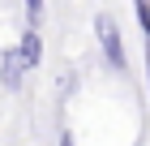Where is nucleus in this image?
<instances>
[{
    "mask_svg": "<svg viewBox=\"0 0 150 146\" xmlns=\"http://www.w3.org/2000/svg\"><path fill=\"white\" fill-rule=\"evenodd\" d=\"M94 34H99L103 60L116 69V73H125V69H129V52H125V39H120V26H116L112 13H99V17H94Z\"/></svg>",
    "mask_w": 150,
    "mask_h": 146,
    "instance_id": "obj_1",
    "label": "nucleus"
},
{
    "mask_svg": "<svg viewBox=\"0 0 150 146\" xmlns=\"http://www.w3.org/2000/svg\"><path fill=\"white\" fill-rule=\"evenodd\" d=\"M26 26H43V0H26Z\"/></svg>",
    "mask_w": 150,
    "mask_h": 146,
    "instance_id": "obj_5",
    "label": "nucleus"
},
{
    "mask_svg": "<svg viewBox=\"0 0 150 146\" xmlns=\"http://www.w3.org/2000/svg\"><path fill=\"white\" fill-rule=\"evenodd\" d=\"M60 146H77V142H73V133H60Z\"/></svg>",
    "mask_w": 150,
    "mask_h": 146,
    "instance_id": "obj_6",
    "label": "nucleus"
},
{
    "mask_svg": "<svg viewBox=\"0 0 150 146\" xmlns=\"http://www.w3.org/2000/svg\"><path fill=\"white\" fill-rule=\"evenodd\" d=\"M17 52H22L26 69H39V65H43V39H39V26H26V34H22V43H17Z\"/></svg>",
    "mask_w": 150,
    "mask_h": 146,
    "instance_id": "obj_3",
    "label": "nucleus"
},
{
    "mask_svg": "<svg viewBox=\"0 0 150 146\" xmlns=\"http://www.w3.org/2000/svg\"><path fill=\"white\" fill-rule=\"evenodd\" d=\"M133 9H137L142 39H146V82H150V0H133Z\"/></svg>",
    "mask_w": 150,
    "mask_h": 146,
    "instance_id": "obj_4",
    "label": "nucleus"
},
{
    "mask_svg": "<svg viewBox=\"0 0 150 146\" xmlns=\"http://www.w3.org/2000/svg\"><path fill=\"white\" fill-rule=\"evenodd\" d=\"M22 82H26V60H22V52H17V47H4V52H0V86L9 90V95H17Z\"/></svg>",
    "mask_w": 150,
    "mask_h": 146,
    "instance_id": "obj_2",
    "label": "nucleus"
}]
</instances>
